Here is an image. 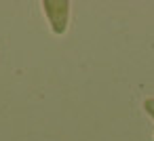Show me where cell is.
Wrapping results in <instances>:
<instances>
[{"mask_svg": "<svg viewBox=\"0 0 154 141\" xmlns=\"http://www.w3.org/2000/svg\"><path fill=\"white\" fill-rule=\"evenodd\" d=\"M42 11L49 19V26H51L53 34H57V36L66 34L68 21H70V2L68 0H45Z\"/></svg>", "mask_w": 154, "mask_h": 141, "instance_id": "6da1fadb", "label": "cell"}, {"mask_svg": "<svg viewBox=\"0 0 154 141\" xmlns=\"http://www.w3.org/2000/svg\"><path fill=\"white\" fill-rule=\"evenodd\" d=\"M143 110H146V114L154 120V97H148V99L143 101Z\"/></svg>", "mask_w": 154, "mask_h": 141, "instance_id": "7a4b0ae2", "label": "cell"}]
</instances>
